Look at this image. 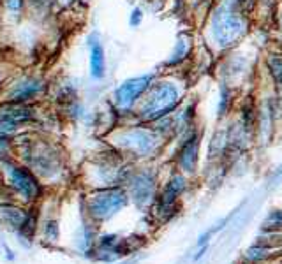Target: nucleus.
<instances>
[{
  "instance_id": "14",
  "label": "nucleus",
  "mask_w": 282,
  "mask_h": 264,
  "mask_svg": "<svg viewBox=\"0 0 282 264\" xmlns=\"http://www.w3.org/2000/svg\"><path fill=\"white\" fill-rule=\"evenodd\" d=\"M268 66H270V72H272L273 79H275L277 88L282 92V55H270Z\"/></svg>"
},
{
  "instance_id": "6",
  "label": "nucleus",
  "mask_w": 282,
  "mask_h": 264,
  "mask_svg": "<svg viewBox=\"0 0 282 264\" xmlns=\"http://www.w3.org/2000/svg\"><path fill=\"white\" fill-rule=\"evenodd\" d=\"M120 144L136 155H148L150 151L155 150L157 139H155V136L152 132L134 129V131L125 132L120 137Z\"/></svg>"
},
{
  "instance_id": "22",
  "label": "nucleus",
  "mask_w": 282,
  "mask_h": 264,
  "mask_svg": "<svg viewBox=\"0 0 282 264\" xmlns=\"http://www.w3.org/2000/svg\"><path fill=\"white\" fill-rule=\"evenodd\" d=\"M280 21H282V16H280Z\"/></svg>"
},
{
  "instance_id": "18",
  "label": "nucleus",
  "mask_w": 282,
  "mask_h": 264,
  "mask_svg": "<svg viewBox=\"0 0 282 264\" xmlns=\"http://www.w3.org/2000/svg\"><path fill=\"white\" fill-rule=\"evenodd\" d=\"M141 18H143V14H141V9H134L131 14V27H138L141 23Z\"/></svg>"
},
{
  "instance_id": "16",
  "label": "nucleus",
  "mask_w": 282,
  "mask_h": 264,
  "mask_svg": "<svg viewBox=\"0 0 282 264\" xmlns=\"http://www.w3.org/2000/svg\"><path fill=\"white\" fill-rule=\"evenodd\" d=\"M46 238H48L50 241H55L57 238H59V226H57L55 220H50V222L46 224Z\"/></svg>"
},
{
  "instance_id": "21",
  "label": "nucleus",
  "mask_w": 282,
  "mask_h": 264,
  "mask_svg": "<svg viewBox=\"0 0 282 264\" xmlns=\"http://www.w3.org/2000/svg\"><path fill=\"white\" fill-rule=\"evenodd\" d=\"M279 173H282V168H280V171H279Z\"/></svg>"
},
{
  "instance_id": "9",
  "label": "nucleus",
  "mask_w": 282,
  "mask_h": 264,
  "mask_svg": "<svg viewBox=\"0 0 282 264\" xmlns=\"http://www.w3.org/2000/svg\"><path fill=\"white\" fill-rule=\"evenodd\" d=\"M90 46V74L92 78L101 79L106 71V60H104V49L99 41H96V35L88 39Z\"/></svg>"
},
{
  "instance_id": "3",
  "label": "nucleus",
  "mask_w": 282,
  "mask_h": 264,
  "mask_svg": "<svg viewBox=\"0 0 282 264\" xmlns=\"http://www.w3.org/2000/svg\"><path fill=\"white\" fill-rule=\"evenodd\" d=\"M125 204H127V196L120 189H106L90 196L88 212L93 219L104 220L120 212Z\"/></svg>"
},
{
  "instance_id": "20",
  "label": "nucleus",
  "mask_w": 282,
  "mask_h": 264,
  "mask_svg": "<svg viewBox=\"0 0 282 264\" xmlns=\"http://www.w3.org/2000/svg\"><path fill=\"white\" fill-rule=\"evenodd\" d=\"M122 264H136V261H129V262H122Z\"/></svg>"
},
{
  "instance_id": "19",
  "label": "nucleus",
  "mask_w": 282,
  "mask_h": 264,
  "mask_svg": "<svg viewBox=\"0 0 282 264\" xmlns=\"http://www.w3.org/2000/svg\"><path fill=\"white\" fill-rule=\"evenodd\" d=\"M6 4L11 11H20L23 7V0H6Z\"/></svg>"
},
{
  "instance_id": "13",
  "label": "nucleus",
  "mask_w": 282,
  "mask_h": 264,
  "mask_svg": "<svg viewBox=\"0 0 282 264\" xmlns=\"http://www.w3.org/2000/svg\"><path fill=\"white\" fill-rule=\"evenodd\" d=\"M189 49H191V37L189 35H182V37L178 39V42H176L175 49H173L171 59L168 60V66L182 62V60L187 57V53H189Z\"/></svg>"
},
{
  "instance_id": "15",
  "label": "nucleus",
  "mask_w": 282,
  "mask_h": 264,
  "mask_svg": "<svg viewBox=\"0 0 282 264\" xmlns=\"http://www.w3.org/2000/svg\"><path fill=\"white\" fill-rule=\"evenodd\" d=\"M263 227H265V229H279V227H282V209L270 213L268 219L263 224Z\"/></svg>"
},
{
  "instance_id": "10",
  "label": "nucleus",
  "mask_w": 282,
  "mask_h": 264,
  "mask_svg": "<svg viewBox=\"0 0 282 264\" xmlns=\"http://www.w3.org/2000/svg\"><path fill=\"white\" fill-rule=\"evenodd\" d=\"M198 136H193L182 148V153H180V166H182L185 171L193 173L194 168H196L198 162Z\"/></svg>"
},
{
  "instance_id": "17",
  "label": "nucleus",
  "mask_w": 282,
  "mask_h": 264,
  "mask_svg": "<svg viewBox=\"0 0 282 264\" xmlns=\"http://www.w3.org/2000/svg\"><path fill=\"white\" fill-rule=\"evenodd\" d=\"M227 102H231L229 92H227L226 88H222V100H220V108H219L220 115H224V111H226V108H227Z\"/></svg>"
},
{
  "instance_id": "11",
  "label": "nucleus",
  "mask_w": 282,
  "mask_h": 264,
  "mask_svg": "<svg viewBox=\"0 0 282 264\" xmlns=\"http://www.w3.org/2000/svg\"><path fill=\"white\" fill-rule=\"evenodd\" d=\"M0 217L4 222H7L11 227H16V229H23L28 220L27 213L20 208H14V206H0Z\"/></svg>"
},
{
  "instance_id": "12",
  "label": "nucleus",
  "mask_w": 282,
  "mask_h": 264,
  "mask_svg": "<svg viewBox=\"0 0 282 264\" xmlns=\"http://www.w3.org/2000/svg\"><path fill=\"white\" fill-rule=\"evenodd\" d=\"M183 187H185L183 176H180V175L173 176V180L169 182V185L166 187L164 194H162V206H171L173 201H175V199L178 197V194L183 190Z\"/></svg>"
},
{
  "instance_id": "2",
  "label": "nucleus",
  "mask_w": 282,
  "mask_h": 264,
  "mask_svg": "<svg viewBox=\"0 0 282 264\" xmlns=\"http://www.w3.org/2000/svg\"><path fill=\"white\" fill-rule=\"evenodd\" d=\"M245 34V21L233 6H220L213 13V35L220 46L234 44Z\"/></svg>"
},
{
  "instance_id": "5",
  "label": "nucleus",
  "mask_w": 282,
  "mask_h": 264,
  "mask_svg": "<svg viewBox=\"0 0 282 264\" xmlns=\"http://www.w3.org/2000/svg\"><path fill=\"white\" fill-rule=\"evenodd\" d=\"M152 74L139 76V78H131L124 81L117 90H115V104L120 110H129L136 100L147 92V88L152 83Z\"/></svg>"
},
{
  "instance_id": "1",
  "label": "nucleus",
  "mask_w": 282,
  "mask_h": 264,
  "mask_svg": "<svg viewBox=\"0 0 282 264\" xmlns=\"http://www.w3.org/2000/svg\"><path fill=\"white\" fill-rule=\"evenodd\" d=\"M180 102V92L171 83H161L150 90L147 100L139 110L143 120H159L169 115Z\"/></svg>"
},
{
  "instance_id": "4",
  "label": "nucleus",
  "mask_w": 282,
  "mask_h": 264,
  "mask_svg": "<svg viewBox=\"0 0 282 264\" xmlns=\"http://www.w3.org/2000/svg\"><path fill=\"white\" fill-rule=\"evenodd\" d=\"M4 168H6V175L9 178V183L18 194L27 201H34L41 194V187H39L37 180L34 178L28 169L20 168L16 164H11V162H4Z\"/></svg>"
},
{
  "instance_id": "7",
  "label": "nucleus",
  "mask_w": 282,
  "mask_h": 264,
  "mask_svg": "<svg viewBox=\"0 0 282 264\" xmlns=\"http://www.w3.org/2000/svg\"><path fill=\"white\" fill-rule=\"evenodd\" d=\"M44 92V81L37 78H21L13 85L9 90V100L11 102H27V100L35 99L37 95Z\"/></svg>"
},
{
  "instance_id": "8",
  "label": "nucleus",
  "mask_w": 282,
  "mask_h": 264,
  "mask_svg": "<svg viewBox=\"0 0 282 264\" xmlns=\"http://www.w3.org/2000/svg\"><path fill=\"white\" fill-rule=\"evenodd\" d=\"M131 194L138 204H147L154 196V178L148 173H139L131 180Z\"/></svg>"
}]
</instances>
